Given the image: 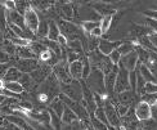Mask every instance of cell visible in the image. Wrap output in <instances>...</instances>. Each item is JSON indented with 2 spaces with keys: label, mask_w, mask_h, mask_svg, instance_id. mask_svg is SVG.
Segmentation results:
<instances>
[{
  "label": "cell",
  "mask_w": 157,
  "mask_h": 130,
  "mask_svg": "<svg viewBox=\"0 0 157 130\" xmlns=\"http://www.w3.org/2000/svg\"><path fill=\"white\" fill-rule=\"evenodd\" d=\"M59 90H61L62 94L68 97L71 101H75V102H81L82 101V92H81L80 81L72 80V82H70V84L59 82Z\"/></svg>",
  "instance_id": "obj_3"
},
{
  "label": "cell",
  "mask_w": 157,
  "mask_h": 130,
  "mask_svg": "<svg viewBox=\"0 0 157 130\" xmlns=\"http://www.w3.org/2000/svg\"><path fill=\"white\" fill-rule=\"evenodd\" d=\"M85 130H95V129H94L93 126H91V125H90V126H88V128H85Z\"/></svg>",
  "instance_id": "obj_50"
},
{
  "label": "cell",
  "mask_w": 157,
  "mask_h": 130,
  "mask_svg": "<svg viewBox=\"0 0 157 130\" xmlns=\"http://www.w3.org/2000/svg\"><path fill=\"white\" fill-rule=\"evenodd\" d=\"M146 25L148 26L149 29H152V31H153V32H156V34H157V21H153V19L147 18Z\"/></svg>",
  "instance_id": "obj_44"
},
{
  "label": "cell",
  "mask_w": 157,
  "mask_h": 130,
  "mask_svg": "<svg viewBox=\"0 0 157 130\" xmlns=\"http://www.w3.org/2000/svg\"><path fill=\"white\" fill-rule=\"evenodd\" d=\"M61 35L59 32V29L57 26V22L56 21H52L49 19V32H48V39L52 41H57L58 40V36Z\"/></svg>",
  "instance_id": "obj_25"
},
{
  "label": "cell",
  "mask_w": 157,
  "mask_h": 130,
  "mask_svg": "<svg viewBox=\"0 0 157 130\" xmlns=\"http://www.w3.org/2000/svg\"><path fill=\"white\" fill-rule=\"evenodd\" d=\"M138 64H139V58H138V54L135 53V50H133V52H130L129 54L122 55V57H121L119 66L124 67L126 71H129V72H133V71H135V70H136V67H138Z\"/></svg>",
  "instance_id": "obj_10"
},
{
  "label": "cell",
  "mask_w": 157,
  "mask_h": 130,
  "mask_svg": "<svg viewBox=\"0 0 157 130\" xmlns=\"http://www.w3.org/2000/svg\"><path fill=\"white\" fill-rule=\"evenodd\" d=\"M4 88H5V81L3 79H0V92H3Z\"/></svg>",
  "instance_id": "obj_48"
},
{
  "label": "cell",
  "mask_w": 157,
  "mask_h": 130,
  "mask_svg": "<svg viewBox=\"0 0 157 130\" xmlns=\"http://www.w3.org/2000/svg\"><path fill=\"white\" fill-rule=\"evenodd\" d=\"M143 14H144L147 18H149V19L157 21V9H147V10L143 12Z\"/></svg>",
  "instance_id": "obj_41"
},
{
  "label": "cell",
  "mask_w": 157,
  "mask_h": 130,
  "mask_svg": "<svg viewBox=\"0 0 157 130\" xmlns=\"http://www.w3.org/2000/svg\"><path fill=\"white\" fill-rule=\"evenodd\" d=\"M22 76V72L19 70H17L14 66H12L8 68V71H6L5 76L3 77V80L5 82H12V81H19V79H21Z\"/></svg>",
  "instance_id": "obj_20"
},
{
  "label": "cell",
  "mask_w": 157,
  "mask_h": 130,
  "mask_svg": "<svg viewBox=\"0 0 157 130\" xmlns=\"http://www.w3.org/2000/svg\"><path fill=\"white\" fill-rule=\"evenodd\" d=\"M4 40H5V35H4V32L0 30V48H2V45H3Z\"/></svg>",
  "instance_id": "obj_47"
},
{
  "label": "cell",
  "mask_w": 157,
  "mask_h": 130,
  "mask_svg": "<svg viewBox=\"0 0 157 130\" xmlns=\"http://www.w3.org/2000/svg\"><path fill=\"white\" fill-rule=\"evenodd\" d=\"M2 126H4V130H22V129H19L18 126H16L14 124H12V122L6 121V120H4Z\"/></svg>",
  "instance_id": "obj_43"
},
{
  "label": "cell",
  "mask_w": 157,
  "mask_h": 130,
  "mask_svg": "<svg viewBox=\"0 0 157 130\" xmlns=\"http://www.w3.org/2000/svg\"><path fill=\"white\" fill-rule=\"evenodd\" d=\"M5 17H6V23L16 25V26H18V27L26 30L25 17L19 14L16 9L14 10H5Z\"/></svg>",
  "instance_id": "obj_14"
},
{
  "label": "cell",
  "mask_w": 157,
  "mask_h": 130,
  "mask_svg": "<svg viewBox=\"0 0 157 130\" xmlns=\"http://www.w3.org/2000/svg\"><path fill=\"white\" fill-rule=\"evenodd\" d=\"M136 71H138V74L143 77V80L146 82H157L155 75L151 72V70H149L147 66H144V64H142L140 62L138 64V67H136Z\"/></svg>",
  "instance_id": "obj_18"
},
{
  "label": "cell",
  "mask_w": 157,
  "mask_h": 130,
  "mask_svg": "<svg viewBox=\"0 0 157 130\" xmlns=\"http://www.w3.org/2000/svg\"><path fill=\"white\" fill-rule=\"evenodd\" d=\"M23 17H25L26 29H29L32 32V34H35V36H36V31H37V27H39V22H40V16H39V13L31 6V8L27 12H26V14Z\"/></svg>",
  "instance_id": "obj_8"
},
{
  "label": "cell",
  "mask_w": 157,
  "mask_h": 130,
  "mask_svg": "<svg viewBox=\"0 0 157 130\" xmlns=\"http://www.w3.org/2000/svg\"><path fill=\"white\" fill-rule=\"evenodd\" d=\"M148 39H149V41H151V44L153 45V48L157 50V34L156 32H152V34L148 36Z\"/></svg>",
  "instance_id": "obj_45"
},
{
  "label": "cell",
  "mask_w": 157,
  "mask_h": 130,
  "mask_svg": "<svg viewBox=\"0 0 157 130\" xmlns=\"http://www.w3.org/2000/svg\"><path fill=\"white\" fill-rule=\"evenodd\" d=\"M88 5H89L90 8L93 9L101 18L113 16L115 13L117 12V9H119L116 5L109 4V3H104V2H90V3H88Z\"/></svg>",
  "instance_id": "obj_4"
},
{
  "label": "cell",
  "mask_w": 157,
  "mask_h": 130,
  "mask_svg": "<svg viewBox=\"0 0 157 130\" xmlns=\"http://www.w3.org/2000/svg\"><path fill=\"white\" fill-rule=\"evenodd\" d=\"M2 49L5 52L6 54H8L10 58H16V53H17V47L14 44H13L10 40L8 39H5L3 45H2Z\"/></svg>",
  "instance_id": "obj_26"
},
{
  "label": "cell",
  "mask_w": 157,
  "mask_h": 130,
  "mask_svg": "<svg viewBox=\"0 0 157 130\" xmlns=\"http://www.w3.org/2000/svg\"><path fill=\"white\" fill-rule=\"evenodd\" d=\"M111 22H112V16L109 17H103L101 19V30L103 32V36L111 30Z\"/></svg>",
  "instance_id": "obj_30"
},
{
  "label": "cell",
  "mask_w": 157,
  "mask_h": 130,
  "mask_svg": "<svg viewBox=\"0 0 157 130\" xmlns=\"http://www.w3.org/2000/svg\"><path fill=\"white\" fill-rule=\"evenodd\" d=\"M61 120H62V124H66V125H71V124H74V122L78 121V119H77V116L75 115V112L71 108H68V107L64 108Z\"/></svg>",
  "instance_id": "obj_22"
},
{
  "label": "cell",
  "mask_w": 157,
  "mask_h": 130,
  "mask_svg": "<svg viewBox=\"0 0 157 130\" xmlns=\"http://www.w3.org/2000/svg\"><path fill=\"white\" fill-rule=\"evenodd\" d=\"M140 101L148 103V105L152 107L156 103V101H157V94H143L140 97Z\"/></svg>",
  "instance_id": "obj_34"
},
{
  "label": "cell",
  "mask_w": 157,
  "mask_h": 130,
  "mask_svg": "<svg viewBox=\"0 0 157 130\" xmlns=\"http://www.w3.org/2000/svg\"><path fill=\"white\" fill-rule=\"evenodd\" d=\"M117 50L120 52L121 55H126V54L130 53V52L134 50V44H133L132 40H125L119 48H117Z\"/></svg>",
  "instance_id": "obj_28"
},
{
  "label": "cell",
  "mask_w": 157,
  "mask_h": 130,
  "mask_svg": "<svg viewBox=\"0 0 157 130\" xmlns=\"http://www.w3.org/2000/svg\"><path fill=\"white\" fill-rule=\"evenodd\" d=\"M140 125H142V129H143V130H156V128H157V121L151 117V119H148V120L140 121Z\"/></svg>",
  "instance_id": "obj_32"
},
{
  "label": "cell",
  "mask_w": 157,
  "mask_h": 130,
  "mask_svg": "<svg viewBox=\"0 0 157 130\" xmlns=\"http://www.w3.org/2000/svg\"><path fill=\"white\" fill-rule=\"evenodd\" d=\"M10 61H12V58L6 54L2 48H0V64H2V63H9Z\"/></svg>",
  "instance_id": "obj_42"
},
{
  "label": "cell",
  "mask_w": 157,
  "mask_h": 130,
  "mask_svg": "<svg viewBox=\"0 0 157 130\" xmlns=\"http://www.w3.org/2000/svg\"><path fill=\"white\" fill-rule=\"evenodd\" d=\"M125 90H130V82H129V71L124 67L119 66L116 76V84H115V94H120Z\"/></svg>",
  "instance_id": "obj_5"
},
{
  "label": "cell",
  "mask_w": 157,
  "mask_h": 130,
  "mask_svg": "<svg viewBox=\"0 0 157 130\" xmlns=\"http://www.w3.org/2000/svg\"><path fill=\"white\" fill-rule=\"evenodd\" d=\"M108 57H109L111 62H112V63L115 64V66H119V63H120V59H121V57H122V55L120 54V52L116 49V50H113L112 53H111V54H109Z\"/></svg>",
  "instance_id": "obj_39"
},
{
  "label": "cell",
  "mask_w": 157,
  "mask_h": 130,
  "mask_svg": "<svg viewBox=\"0 0 157 130\" xmlns=\"http://www.w3.org/2000/svg\"><path fill=\"white\" fill-rule=\"evenodd\" d=\"M48 108H50L54 113H57L59 117H62L63 111H64V108H66V106H64V103L57 97V98H54L53 101L50 102V105L48 106Z\"/></svg>",
  "instance_id": "obj_24"
},
{
  "label": "cell",
  "mask_w": 157,
  "mask_h": 130,
  "mask_svg": "<svg viewBox=\"0 0 157 130\" xmlns=\"http://www.w3.org/2000/svg\"><path fill=\"white\" fill-rule=\"evenodd\" d=\"M90 90L95 94H99L102 97H107L106 94V85H104V74L98 68H91L88 79L85 80Z\"/></svg>",
  "instance_id": "obj_2"
},
{
  "label": "cell",
  "mask_w": 157,
  "mask_h": 130,
  "mask_svg": "<svg viewBox=\"0 0 157 130\" xmlns=\"http://www.w3.org/2000/svg\"><path fill=\"white\" fill-rule=\"evenodd\" d=\"M17 70H19L22 74H32L37 67L40 66L39 59H19V58H14V64H13Z\"/></svg>",
  "instance_id": "obj_7"
},
{
  "label": "cell",
  "mask_w": 157,
  "mask_h": 130,
  "mask_svg": "<svg viewBox=\"0 0 157 130\" xmlns=\"http://www.w3.org/2000/svg\"><path fill=\"white\" fill-rule=\"evenodd\" d=\"M13 64H14V58H12V61L9 63H2L0 64V79H3V77L5 76L6 71H8L9 67H12Z\"/></svg>",
  "instance_id": "obj_38"
},
{
  "label": "cell",
  "mask_w": 157,
  "mask_h": 130,
  "mask_svg": "<svg viewBox=\"0 0 157 130\" xmlns=\"http://www.w3.org/2000/svg\"><path fill=\"white\" fill-rule=\"evenodd\" d=\"M144 94H157V82H146Z\"/></svg>",
  "instance_id": "obj_35"
},
{
  "label": "cell",
  "mask_w": 157,
  "mask_h": 130,
  "mask_svg": "<svg viewBox=\"0 0 157 130\" xmlns=\"http://www.w3.org/2000/svg\"><path fill=\"white\" fill-rule=\"evenodd\" d=\"M14 3H16V10L21 16H25L26 12L31 8V3L26 2V0H17V2H14Z\"/></svg>",
  "instance_id": "obj_27"
},
{
  "label": "cell",
  "mask_w": 157,
  "mask_h": 130,
  "mask_svg": "<svg viewBox=\"0 0 157 130\" xmlns=\"http://www.w3.org/2000/svg\"><path fill=\"white\" fill-rule=\"evenodd\" d=\"M116 107V111H117V115L120 116V119H122L124 116H125L128 112H129V109L132 108V107H128V106H124V105H120V103H117V105L115 106Z\"/></svg>",
  "instance_id": "obj_37"
},
{
  "label": "cell",
  "mask_w": 157,
  "mask_h": 130,
  "mask_svg": "<svg viewBox=\"0 0 157 130\" xmlns=\"http://www.w3.org/2000/svg\"><path fill=\"white\" fill-rule=\"evenodd\" d=\"M16 58H19V59H39V58L32 53L30 47H17Z\"/></svg>",
  "instance_id": "obj_19"
},
{
  "label": "cell",
  "mask_w": 157,
  "mask_h": 130,
  "mask_svg": "<svg viewBox=\"0 0 157 130\" xmlns=\"http://www.w3.org/2000/svg\"><path fill=\"white\" fill-rule=\"evenodd\" d=\"M82 70H84L82 59L68 64V72H70V76L72 80H76V81L82 80Z\"/></svg>",
  "instance_id": "obj_16"
},
{
  "label": "cell",
  "mask_w": 157,
  "mask_h": 130,
  "mask_svg": "<svg viewBox=\"0 0 157 130\" xmlns=\"http://www.w3.org/2000/svg\"><path fill=\"white\" fill-rule=\"evenodd\" d=\"M103 108H104V112H106V116H107L108 125L113 126L116 129H121V119H120V116L117 115L116 107L111 103V101L108 98H106V101H104Z\"/></svg>",
  "instance_id": "obj_6"
},
{
  "label": "cell",
  "mask_w": 157,
  "mask_h": 130,
  "mask_svg": "<svg viewBox=\"0 0 157 130\" xmlns=\"http://www.w3.org/2000/svg\"><path fill=\"white\" fill-rule=\"evenodd\" d=\"M4 120L12 122V124H14L16 126H18L19 129H22V130H26L29 128V124L26 122V120L23 117H19V116H17V115H6V116H4Z\"/></svg>",
  "instance_id": "obj_21"
},
{
  "label": "cell",
  "mask_w": 157,
  "mask_h": 130,
  "mask_svg": "<svg viewBox=\"0 0 157 130\" xmlns=\"http://www.w3.org/2000/svg\"><path fill=\"white\" fill-rule=\"evenodd\" d=\"M135 99H136V94L133 93L132 90H125L120 94H117V101L120 105L128 106V107H135Z\"/></svg>",
  "instance_id": "obj_15"
},
{
  "label": "cell",
  "mask_w": 157,
  "mask_h": 130,
  "mask_svg": "<svg viewBox=\"0 0 157 130\" xmlns=\"http://www.w3.org/2000/svg\"><path fill=\"white\" fill-rule=\"evenodd\" d=\"M48 32H49V19H47V17H40V22H39V27L36 31V39L48 37Z\"/></svg>",
  "instance_id": "obj_17"
},
{
  "label": "cell",
  "mask_w": 157,
  "mask_h": 130,
  "mask_svg": "<svg viewBox=\"0 0 157 130\" xmlns=\"http://www.w3.org/2000/svg\"><path fill=\"white\" fill-rule=\"evenodd\" d=\"M86 57H88V59L90 62L91 68H98L99 71H102L104 75H108L109 72H112L113 68L116 67L115 64L111 62L109 57L102 54L98 49H95L93 52H90V53H88Z\"/></svg>",
  "instance_id": "obj_1"
},
{
  "label": "cell",
  "mask_w": 157,
  "mask_h": 130,
  "mask_svg": "<svg viewBox=\"0 0 157 130\" xmlns=\"http://www.w3.org/2000/svg\"><path fill=\"white\" fill-rule=\"evenodd\" d=\"M152 29H149L147 25H139V23H132L129 29V34L132 40H136L143 36H149L152 34Z\"/></svg>",
  "instance_id": "obj_12"
},
{
  "label": "cell",
  "mask_w": 157,
  "mask_h": 130,
  "mask_svg": "<svg viewBox=\"0 0 157 130\" xmlns=\"http://www.w3.org/2000/svg\"><path fill=\"white\" fill-rule=\"evenodd\" d=\"M29 47H30V49L32 50V53H34L37 58H39V55H40L44 50H47V47H45V45H43L40 41H37V40H36V41H31Z\"/></svg>",
  "instance_id": "obj_29"
},
{
  "label": "cell",
  "mask_w": 157,
  "mask_h": 130,
  "mask_svg": "<svg viewBox=\"0 0 157 130\" xmlns=\"http://www.w3.org/2000/svg\"><path fill=\"white\" fill-rule=\"evenodd\" d=\"M0 5H2L5 10H14V9H16V3H14V0H6V2H0Z\"/></svg>",
  "instance_id": "obj_40"
},
{
  "label": "cell",
  "mask_w": 157,
  "mask_h": 130,
  "mask_svg": "<svg viewBox=\"0 0 157 130\" xmlns=\"http://www.w3.org/2000/svg\"><path fill=\"white\" fill-rule=\"evenodd\" d=\"M4 90L9 92L14 95H21L25 93V89L22 88V85L18 81H12V82H5V88Z\"/></svg>",
  "instance_id": "obj_23"
},
{
  "label": "cell",
  "mask_w": 157,
  "mask_h": 130,
  "mask_svg": "<svg viewBox=\"0 0 157 130\" xmlns=\"http://www.w3.org/2000/svg\"><path fill=\"white\" fill-rule=\"evenodd\" d=\"M94 117H97L99 121H102L104 125L108 126V120H107V116H106V112H104V108L103 107H98L94 112Z\"/></svg>",
  "instance_id": "obj_31"
},
{
  "label": "cell",
  "mask_w": 157,
  "mask_h": 130,
  "mask_svg": "<svg viewBox=\"0 0 157 130\" xmlns=\"http://www.w3.org/2000/svg\"><path fill=\"white\" fill-rule=\"evenodd\" d=\"M6 99V97L4 95V94H0V107H2V105L4 103V101Z\"/></svg>",
  "instance_id": "obj_49"
},
{
  "label": "cell",
  "mask_w": 157,
  "mask_h": 130,
  "mask_svg": "<svg viewBox=\"0 0 157 130\" xmlns=\"http://www.w3.org/2000/svg\"><path fill=\"white\" fill-rule=\"evenodd\" d=\"M90 124L95 130H108V126L104 125L102 121H99L97 117H94V116H91L90 117Z\"/></svg>",
  "instance_id": "obj_33"
},
{
  "label": "cell",
  "mask_w": 157,
  "mask_h": 130,
  "mask_svg": "<svg viewBox=\"0 0 157 130\" xmlns=\"http://www.w3.org/2000/svg\"><path fill=\"white\" fill-rule=\"evenodd\" d=\"M8 29V23H6V17H5V9L2 8L0 9V30L3 32L6 31Z\"/></svg>",
  "instance_id": "obj_36"
},
{
  "label": "cell",
  "mask_w": 157,
  "mask_h": 130,
  "mask_svg": "<svg viewBox=\"0 0 157 130\" xmlns=\"http://www.w3.org/2000/svg\"><path fill=\"white\" fill-rule=\"evenodd\" d=\"M134 109H135L136 119H138L139 121H144V120H148V119L152 117L151 116V106H149L148 103L143 102V101H139L138 103H136Z\"/></svg>",
  "instance_id": "obj_13"
},
{
  "label": "cell",
  "mask_w": 157,
  "mask_h": 130,
  "mask_svg": "<svg viewBox=\"0 0 157 130\" xmlns=\"http://www.w3.org/2000/svg\"><path fill=\"white\" fill-rule=\"evenodd\" d=\"M151 116H152V119H153V120L157 121V101H156L155 105L151 107Z\"/></svg>",
  "instance_id": "obj_46"
},
{
  "label": "cell",
  "mask_w": 157,
  "mask_h": 130,
  "mask_svg": "<svg viewBox=\"0 0 157 130\" xmlns=\"http://www.w3.org/2000/svg\"><path fill=\"white\" fill-rule=\"evenodd\" d=\"M52 74H53L52 67L47 66V64H44V63H40V66L37 67V70H35L32 74H30V76L36 85H40V84H43Z\"/></svg>",
  "instance_id": "obj_9"
},
{
  "label": "cell",
  "mask_w": 157,
  "mask_h": 130,
  "mask_svg": "<svg viewBox=\"0 0 157 130\" xmlns=\"http://www.w3.org/2000/svg\"><path fill=\"white\" fill-rule=\"evenodd\" d=\"M125 41V40H116V41H112V40H108V39H99V44H98V50L101 52L102 54L104 55H109L112 53L113 50H116L120 45Z\"/></svg>",
  "instance_id": "obj_11"
}]
</instances>
